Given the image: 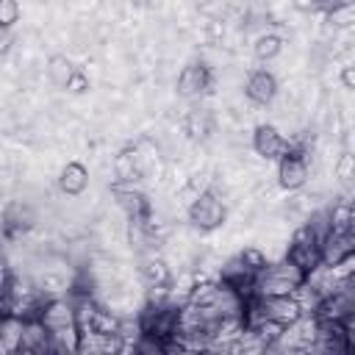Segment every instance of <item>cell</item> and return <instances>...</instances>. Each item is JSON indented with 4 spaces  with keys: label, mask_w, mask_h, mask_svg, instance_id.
<instances>
[{
    "label": "cell",
    "mask_w": 355,
    "mask_h": 355,
    "mask_svg": "<svg viewBox=\"0 0 355 355\" xmlns=\"http://www.w3.org/2000/svg\"><path fill=\"white\" fill-rule=\"evenodd\" d=\"M305 227H308L311 236L322 244V241L333 233V205H322V208L311 211V216L305 219Z\"/></svg>",
    "instance_id": "16"
},
{
    "label": "cell",
    "mask_w": 355,
    "mask_h": 355,
    "mask_svg": "<svg viewBox=\"0 0 355 355\" xmlns=\"http://www.w3.org/2000/svg\"><path fill=\"white\" fill-rule=\"evenodd\" d=\"M72 75H75V67H72V61H69L67 55H53V58L47 61V80H50L53 86L67 89V83L72 80Z\"/></svg>",
    "instance_id": "17"
},
{
    "label": "cell",
    "mask_w": 355,
    "mask_h": 355,
    "mask_svg": "<svg viewBox=\"0 0 355 355\" xmlns=\"http://www.w3.org/2000/svg\"><path fill=\"white\" fill-rule=\"evenodd\" d=\"M283 53V36L275 33V31H261L255 39H252V55L255 61L261 64H269L272 58H277Z\"/></svg>",
    "instance_id": "15"
},
{
    "label": "cell",
    "mask_w": 355,
    "mask_h": 355,
    "mask_svg": "<svg viewBox=\"0 0 355 355\" xmlns=\"http://www.w3.org/2000/svg\"><path fill=\"white\" fill-rule=\"evenodd\" d=\"M341 80H344V86H347V89H352V86H355V78H352V67H344V69H341Z\"/></svg>",
    "instance_id": "23"
},
{
    "label": "cell",
    "mask_w": 355,
    "mask_h": 355,
    "mask_svg": "<svg viewBox=\"0 0 355 355\" xmlns=\"http://www.w3.org/2000/svg\"><path fill=\"white\" fill-rule=\"evenodd\" d=\"M280 86H277V78L272 69L266 67H255L247 72V80H244V97L252 103V105H272L275 97H277Z\"/></svg>",
    "instance_id": "9"
},
{
    "label": "cell",
    "mask_w": 355,
    "mask_h": 355,
    "mask_svg": "<svg viewBox=\"0 0 355 355\" xmlns=\"http://www.w3.org/2000/svg\"><path fill=\"white\" fill-rule=\"evenodd\" d=\"M114 178H116V186H136L139 180H144V172H141L136 153L130 147L114 158Z\"/></svg>",
    "instance_id": "14"
},
{
    "label": "cell",
    "mask_w": 355,
    "mask_h": 355,
    "mask_svg": "<svg viewBox=\"0 0 355 355\" xmlns=\"http://www.w3.org/2000/svg\"><path fill=\"white\" fill-rule=\"evenodd\" d=\"M116 208L125 214L128 222H139V219H153V205L147 200V194L139 186H116L111 189Z\"/></svg>",
    "instance_id": "11"
},
{
    "label": "cell",
    "mask_w": 355,
    "mask_h": 355,
    "mask_svg": "<svg viewBox=\"0 0 355 355\" xmlns=\"http://www.w3.org/2000/svg\"><path fill=\"white\" fill-rule=\"evenodd\" d=\"M19 14H22V8L17 0H0V31L8 33V28H14L19 22Z\"/></svg>",
    "instance_id": "18"
},
{
    "label": "cell",
    "mask_w": 355,
    "mask_h": 355,
    "mask_svg": "<svg viewBox=\"0 0 355 355\" xmlns=\"http://www.w3.org/2000/svg\"><path fill=\"white\" fill-rule=\"evenodd\" d=\"M286 258H288L297 269H302V272L308 275V272H313V269L322 263V244L311 236V230H308L305 225H300V227L294 230L291 241H288Z\"/></svg>",
    "instance_id": "6"
},
{
    "label": "cell",
    "mask_w": 355,
    "mask_h": 355,
    "mask_svg": "<svg viewBox=\"0 0 355 355\" xmlns=\"http://www.w3.org/2000/svg\"><path fill=\"white\" fill-rule=\"evenodd\" d=\"M239 258H241L244 266H247L250 272H255V275H258V272L263 269V263H266V255H263L258 247H244V250L239 252Z\"/></svg>",
    "instance_id": "19"
},
{
    "label": "cell",
    "mask_w": 355,
    "mask_h": 355,
    "mask_svg": "<svg viewBox=\"0 0 355 355\" xmlns=\"http://www.w3.org/2000/svg\"><path fill=\"white\" fill-rule=\"evenodd\" d=\"M305 283V272L297 269L286 255L277 261H266L263 269L252 280L250 297H288Z\"/></svg>",
    "instance_id": "1"
},
{
    "label": "cell",
    "mask_w": 355,
    "mask_h": 355,
    "mask_svg": "<svg viewBox=\"0 0 355 355\" xmlns=\"http://www.w3.org/2000/svg\"><path fill=\"white\" fill-rule=\"evenodd\" d=\"M311 180V155L300 150H288L277 161V186L283 191H300Z\"/></svg>",
    "instance_id": "5"
},
{
    "label": "cell",
    "mask_w": 355,
    "mask_h": 355,
    "mask_svg": "<svg viewBox=\"0 0 355 355\" xmlns=\"http://www.w3.org/2000/svg\"><path fill=\"white\" fill-rule=\"evenodd\" d=\"M58 189L67 197H80L89 189V169L80 161H67L58 172Z\"/></svg>",
    "instance_id": "13"
},
{
    "label": "cell",
    "mask_w": 355,
    "mask_h": 355,
    "mask_svg": "<svg viewBox=\"0 0 355 355\" xmlns=\"http://www.w3.org/2000/svg\"><path fill=\"white\" fill-rule=\"evenodd\" d=\"M272 341H275V347H277L280 355H311L308 347H286V344H280L277 338H272Z\"/></svg>",
    "instance_id": "21"
},
{
    "label": "cell",
    "mask_w": 355,
    "mask_h": 355,
    "mask_svg": "<svg viewBox=\"0 0 355 355\" xmlns=\"http://www.w3.org/2000/svg\"><path fill=\"white\" fill-rule=\"evenodd\" d=\"M252 150H255V155H261L263 161H280L288 150H291V141H288V136L280 130V128H275L272 122H261V125H255V130H252Z\"/></svg>",
    "instance_id": "8"
},
{
    "label": "cell",
    "mask_w": 355,
    "mask_h": 355,
    "mask_svg": "<svg viewBox=\"0 0 355 355\" xmlns=\"http://www.w3.org/2000/svg\"><path fill=\"white\" fill-rule=\"evenodd\" d=\"M0 272H8V241L0 233Z\"/></svg>",
    "instance_id": "22"
},
{
    "label": "cell",
    "mask_w": 355,
    "mask_h": 355,
    "mask_svg": "<svg viewBox=\"0 0 355 355\" xmlns=\"http://www.w3.org/2000/svg\"><path fill=\"white\" fill-rule=\"evenodd\" d=\"M136 272H139V280L144 283L147 291H169L172 283H175L172 269H169V263L161 255H144V258H139Z\"/></svg>",
    "instance_id": "12"
},
{
    "label": "cell",
    "mask_w": 355,
    "mask_h": 355,
    "mask_svg": "<svg viewBox=\"0 0 355 355\" xmlns=\"http://www.w3.org/2000/svg\"><path fill=\"white\" fill-rule=\"evenodd\" d=\"M128 244L139 258L161 255L164 236H161V230L153 219H139V222H128Z\"/></svg>",
    "instance_id": "10"
},
{
    "label": "cell",
    "mask_w": 355,
    "mask_h": 355,
    "mask_svg": "<svg viewBox=\"0 0 355 355\" xmlns=\"http://www.w3.org/2000/svg\"><path fill=\"white\" fill-rule=\"evenodd\" d=\"M36 227V211L33 205H28L25 200H11L3 211H0V233L6 241L22 239L25 233H31Z\"/></svg>",
    "instance_id": "7"
},
{
    "label": "cell",
    "mask_w": 355,
    "mask_h": 355,
    "mask_svg": "<svg viewBox=\"0 0 355 355\" xmlns=\"http://www.w3.org/2000/svg\"><path fill=\"white\" fill-rule=\"evenodd\" d=\"M67 89H69V92H75V94L86 92V89H89V80H86V75H83L80 69H75V75H72V80L67 83Z\"/></svg>",
    "instance_id": "20"
},
{
    "label": "cell",
    "mask_w": 355,
    "mask_h": 355,
    "mask_svg": "<svg viewBox=\"0 0 355 355\" xmlns=\"http://www.w3.org/2000/svg\"><path fill=\"white\" fill-rule=\"evenodd\" d=\"M311 355H352V327L313 316V338L308 344Z\"/></svg>",
    "instance_id": "2"
},
{
    "label": "cell",
    "mask_w": 355,
    "mask_h": 355,
    "mask_svg": "<svg viewBox=\"0 0 355 355\" xmlns=\"http://www.w3.org/2000/svg\"><path fill=\"white\" fill-rule=\"evenodd\" d=\"M175 89H178V94L183 100H202L214 89V72H211V67L205 61H189L178 72Z\"/></svg>",
    "instance_id": "4"
},
{
    "label": "cell",
    "mask_w": 355,
    "mask_h": 355,
    "mask_svg": "<svg viewBox=\"0 0 355 355\" xmlns=\"http://www.w3.org/2000/svg\"><path fill=\"white\" fill-rule=\"evenodd\" d=\"M186 216H189V225L200 233H214L225 225V216H227V208H225V200L208 186L205 191H200L197 197H191L186 202Z\"/></svg>",
    "instance_id": "3"
}]
</instances>
